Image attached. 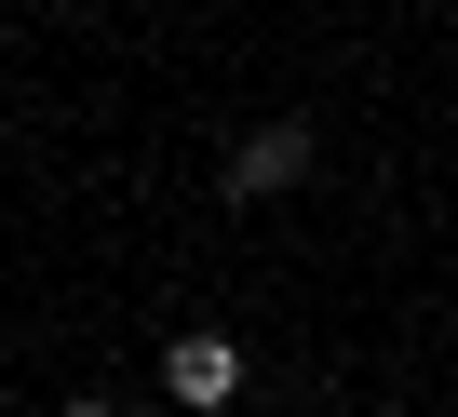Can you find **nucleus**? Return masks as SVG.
I'll list each match as a JSON object with an SVG mask.
<instances>
[{"label": "nucleus", "instance_id": "f257e3e1", "mask_svg": "<svg viewBox=\"0 0 458 417\" xmlns=\"http://www.w3.org/2000/svg\"><path fill=\"white\" fill-rule=\"evenodd\" d=\"M162 390H175L189 417H216L229 390H243V337H216V323H175V337H162Z\"/></svg>", "mask_w": 458, "mask_h": 417}, {"label": "nucleus", "instance_id": "f03ea898", "mask_svg": "<svg viewBox=\"0 0 458 417\" xmlns=\"http://www.w3.org/2000/svg\"><path fill=\"white\" fill-rule=\"evenodd\" d=\"M297 175H310V121H257L243 148H229V188H243V202L257 188H297Z\"/></svg>", "mask_w": 458, "mask_h": 417}, {"label": "nucleus", "instance_id": "7ed1b4c3", "mask_svg": "<svg viewBox=\"0 0 458 417\" xmlns=\"http://www.w3.org/2000/svg\"><path fill=\"white\" fill-rule=\"evenodd\" d=\"M0 417H14V404H0Z\"/></svg>", "mask_w": 458, "mask_h": 417}]
</instances>
